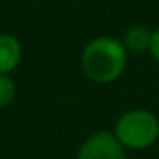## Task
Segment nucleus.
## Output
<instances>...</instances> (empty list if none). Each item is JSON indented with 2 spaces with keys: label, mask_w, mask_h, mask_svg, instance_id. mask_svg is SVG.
I'll use <instances>...</instances> for the list:
<instances>
[{
  "label": "nucleus",
  "mask_w": 159,
  "mask_h": 159,
  "mask_svg": "<svg viewBox=\"0 0 159 159\" xmlns=\"http://www.w3.org/2000/svg\"><path fill=\"white\" fill-rule=\"evenodd\" d=\"M151 36H152V31L149 28L142 24H134L123 33V43L125 50L130 53H144V52H149V46H151Z\"/></svg>",
  "instance_id": "39448f33"
},
{
  "label": "nucleus",
  "mask_w": 159,
  "mask_h": 159,
  "mask_svg": "<svg viewBox=\"0 0 159 159\" xmlns=\"http://www.w3.org/2000/svg\"><path fill=\"white\" fill-rule=\"evenodd\" d=\"M16 98V82L11 75H0V108H7Z\"/></svg>",
  "instance_id": "423d86ee"
},
{
  "label": "nucleus",
  "mask_w": 159,
  "mask_h": 159,
  "mask_svg": "<svg viewBox=\"0 0 159 159\" xmlns=\"http://www.w3.org/2000/svg\"><path fill=\"white\" fill-rule=\"evenodd\" d=\"M22 60V45L17 36L0 33V75H11Z\"/></svg>",
  "instance_id": "20e7f679"
},
{
  "label": "nucleus",
  "mask_w": 159,
  "mask_h": 159,
  "mask_svg": "<svg viewBox=\"0 0 159 159\" xmlns=\"http://www.w3.org/2000/svg\"><path fill=\"white\" fill-rule=\"evenodd\" d=\"M111 132L127 151H145L159 140V118L149 110L132 108L116 118Z\"/></svg>",
  "instance_id": "f03ea898"
},
{
  "label": "nucleus",
  "mask_w": 159,
  "mask_h": 159,
  "mask_svg": "<svg viewBox=\"0 0 159 159\" xmlns=\"http://www.w3.org/2000/svg\"><path fill=\"white\" fill-rule=\"evenodd\" d=\"M149 53H151V57L159 63V28L152 31V36H151V46H149Z\"/></svg>",
  "instance_id": "0eeeda50"
},
{
  "label": "nucleus",
  "mask_w": 159,
  "mask_h": 159,
  "mask_svg": "<svg viewBox=\"0 0 159 159\" xmlns=\"http://www.w3.org/2000/svg\"><path fill=\"white\" fill-rule=\"evenodd\" d=\"M128 52L123 43L113 36H96L80 53V67L89 80L111 84L127 70Z\"/></svg>",
  "instance_id": "f257e3e1"
},
{
  "label": "nucleus",
  "mask_w": 159,
  "mask_h": 159,
  "mask_svg": "<svg viewBox=\"0 0 159 159\" xmlns=\"http://www.w3.org/2000/svg\"><path fill=\"white\" fill-rule=\"evenodd\" d=\"M77 159H127V149L111 130H98L80 144Z\"/></svg>",
  "instance_id": "7ed1b4c3"
}]
</instances>
